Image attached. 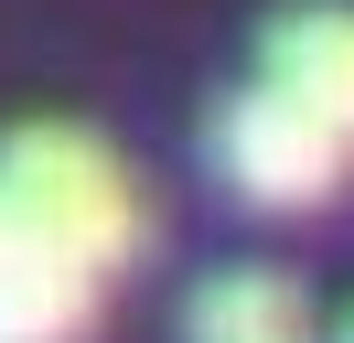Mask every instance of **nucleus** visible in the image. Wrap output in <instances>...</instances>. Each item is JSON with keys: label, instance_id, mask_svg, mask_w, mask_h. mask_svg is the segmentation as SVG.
<instances>
[{"label": "nucleus", "instance_id": "1", "mask_svg": "<svg viewBox=\"0 0 354 343\" xmlns=\"http://www.w3.org/2000/svg\"><path fill=\"white\" fill-rule=\"evenodd\" d=\"M0 204L22 214L65 268H86L97 290H108V279L140 257V236H151L140 172L118 161L97 129H75V118H22L11 140H0Z\"/></svg>", "mask_w": 354, "mask_h": 343}, {"label": "nucleus", "instance_id": "2", "mask_svg": "<svg viewBox=\"0 0 354 343\" xmlns=\"http://www.w3.org/2000/svg\"><path fill=\"white\" fill-rule=\"evenodd\" d=\"M204 161H215V183L236 193V204H258V214H311V204H333V193L354 183V150L333 140L322 118H301L279 86H258V75L215 107Z\"/></svg>", "mask_w": 354, "mask_h": 343}, {"label": "nucleus", "instance_id": "3", "mask_svg": "<svg viewBox=\"0 0 354 343\" xmlns=\"http://www.w3.org/2000/svg\"><path fill=\"white\" fill-rule=\"evenodd\" d=\"M258 86H279L301 118H322L354 150V11L344 0H290L258 33Z\"/></svg>", "mask_w": 354, "mask_h": 343}, {"label": "nucleus", "instance_id": "4", "mask_svg": "<svg viewBox=\"0 0 354 343\" xmlns=\"http://www.w3.org/2000/svg\"><path fill=\"white\" fill-rule=\"evenodd\" d=\"M97 322V279L65 268L22 214L0 204V343H75Z\"/></svg>", "mask_w": 354, "mask_h": 343}, {"label": "nucleus", "instance_id": "5", "mask_svg": "<svg viewBox=\"0 0 354 343\" xmlns=\"http://www.w3.org/2000/svg\"><path fill=\"white\" fill-rule=\"evenodd\" d=\"M183 343H322V322L290 268H215L183 311Z\"/></svg>", "mask_w": 354, "mask_h": 343}, {"label": "nucleus", "instance_id": "6", "mask_svg": "<svg viewBox=\"0 0 354 343\" xmlns=\"http://www.w3.org/2000/svg\"><path fill=\"white\" fill-rule=\"evenodd\" d=\"M344 343H354V333H344Z\"/></svg>", "mask_w": 354, "mask_h": 343}]
</instances>
